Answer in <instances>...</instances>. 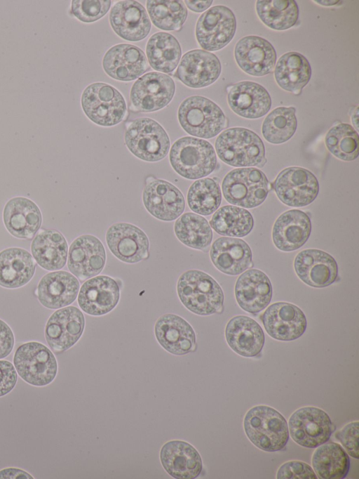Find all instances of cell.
<instances>
[{"label": "cell", "instance_id": "obj_36", "mask_svg": "<svg viewBox=\"0 0 359 479\" xmlns=\"http://www.w3.org/2000/svg\"><path fill=\"white\" fill-rule=\"evenodd\" d=\"M311 68L307 59L301 53L290 51L278 60L274 77L278 85L283 90L299 94L308 84Z\"/></svg>", "mask_w": 359, "mask_h": 479}, {"label": "cell", "instance_id": "obj_25", "mask_svg": "<svg viewBox=\"0 0 359 479\" xmlns=\"http://www.w3.org/2000/svg\"><path fill=\"white\" fill-rule=\"evenodd\" d=\"M234 294L238 306L243 310L256 315L271 302L272 286L264 272L252 268L238 277L235 284Z\"/></svg>", "mask_w": 359, "mask_h": 479}, {"label": "cell", "instance_id": "obj_17", "mask_svg": "<svg viewBox=\"0 0 359 479\" xmlns=\"http://www.w3.org/2000/svg\"><path fill=\"white\" fill-rule=\"evenodd\" d=\"M105 261L104 247L101 241L94 235H81L70 245L67 259L68 269L81 281L100 274L104 267Z\"/></svg>", "mask_w": 359, "mask_h": 479}, {"label": "cell", "instance_id": "obj_48", "mask_svg": "<svg viewBox=\"0 0 359 479\" xmlns=\"http://www.w3.org/2000/svg\"><path fill=\"white\" fill-rule=\"evenodd\" d=\"M358 426V421L351 422L335 434L348 454L357 459L359 458Z\"/></svg>", "mask_w": 359, "mask_h": 479}, {"label": "cell", "instance_id": "obj_42", "mask_svg": "<svg viewBox=\"0 0 359 479\" xmlns=\"http://www.w3.org/2000/svg\"><path fill=\"white\" fill-rule=\"evenodd\" d=\"M297 126L295 108L278 107L264 119L262 133L265 140L272 144L287 141L294 134Z\"/></svg>", "mask_w": 359, "mask_h": 479}, {"label": "cell", "instance_id": "obj_39", "mask_svg": "<svg viewBox=\"0 0 359 479\" xmlns=\"http://www.w3.org/2000/svg\"><path fill=\"white\" fill-rule=\"evenodd\" d=\"M210 225L221 235L242 237L252 230L254 219L248 210L237 206L226 205L215 211Z\"/></svg>", "mask_w": 359, "mask_h": 479}, {"label": "cell", "instance_id": "obj_47", "mask_svg": "<svg viewBox=\"0 0 359 479\" xmlns=\"http://www.w3.org/2000/svg\"><path fill=\"white\" fill-rule=\"evenodd\" d=\"M278 479H316L313 468L301 461H289L284 463L278 470Z\"/></svg>", "mask_w": 359, "mask_h": 479}, {"label": "cell", "instance_id": "obj_31", "mask_svg": "<svg viewBox=\"0 0 359 479\" xmlns=\"http://www.w3.org/2000/svg\"><path fill=\"white\" fill-rule=\"evenodd\" d=\"M210 256L219 271L229 275L241 274L252 264L250 247L239 238H217L210 248Z\"/></svg>", "mask_w": 359, "mask_h": 479}, {"label": "cell", "instance_id": "obj_22", "mask_svg": "<svg viewBox=\"0 0 359 479\" xmlns=\"http://www.w3.org/2000/svg\"><path fill=\"white\" fill-rule=\"evenodd\" d=\"M109 22L115 33L129 41L144 39L151 30V22L145 8L133 0L116 3L110 11Z\"/></svg>", "mask_w": 359, "mask_h": 479}, {"label": "cell", "instance_id": "obj_52", "mask_svg": "<svg viewBox=\"0 0 359 479\" xmlns=\"http://www.w3.org/2000/svg\"><path fill=\"white\" fill-rule=\"evenodd\" d=\"M184 2L191 11L201 13L208 9L212 1H185Z\"/></svg>", "mask_w": 359, "mask_h": 479}, {"label": "cell", "instance_id": "obj_8", "mask_svg": "<svg viewBox=\"0 0 359 479\" xmlns=\"http://www.w3.org/2000/svg\"><path fill=\"white\" fill-rule=\"evenodd\" d=\"M222 189L230 204L244 208H254L262 204L270 190L266 175L253 167L238 168L224 178Z\"/></svg>", "mask_w": 359, "mask_h": 479}, {"label": "cell", "instance_id": "obj_46", "mask_svg": "<svg viewBox=\"0 0 359 479\" xmlns=\"http://www.w3.org/2000/svg\"><path fill=\"white\" fill-rule=\"evenodd\" d=\"M111 1L74 0L71 13L83 22H93L102 18L109 11Z\"/></svg>", "mask_w": 359, "mask_h": 479}, {"label": "cell", "instance_id": "obj_10", "mask_svg": "<svg viewBox=\"0 0 359 479\" xmlns=\"http://www.w3.org/2000/svg\"><path fill=\"white\" fill-rule=\"evenodd\" d=\"M287 426L293 440L307 448L325 443L334 431L328 414L316 407H304L294 412Z\"/></svg>", "mask_w": 359, "mask_h": 479}, {"label": "cell", "instance_id": "obj_43", "mask_svg": "<svg viewBox=\"0 0 359 479\" xmlns=\"http://www.w3.org/2000/svg\"><path fill=\"white\" fill-rule=\"evenodd\" d=\"M222 202L219 183L212 178H204L194 181L189 188L187 203L194 212L208 216L215 212Z\"/></svg>", "mask_w": 359, "mask_h": 479}, {"label": "cell", "instance_id": "obj_53", "mask_svg": "<svg viewBox=\"0 0 359 479\" xmlns=\"http://www.w3.org/2000/svg\"><path fill=\"white\" fill-rule=\"evenodd\" d=\"M352 123L356 130L358 129V107H357L351 117Z\"/></svg>", "mask_w": 359, "mask_h": 479}, {"label": "cell", "instance_id": "obj_6", "mask_svg": "<svg viewBox=\"0 0 359 479\" xmlns=\"http://www.w3.org/2000/svg\"><path fill=\"white\" fill-rule=\"evenodd\" d=\"M130 152L146 162H158L168 155L170 143L168 133L154 119L140 117L132 121L124 133Z\"/></svg>", "mask_w": 359, "mask_h": 479}, {"label": "cell", "instance_id": "obj_19", "mask_svg": "<svg viewBox=\"0 0 359 479\" xmlns=\"http://www.w3.org/2000/svg\"><path fill=\"white\" fill-rule=\"evenodd\" d=\"M294 268L302 282L315 288L332 284L338 276L336 260L330 254L317 249L299 252L294 260Z\"/></svg>", "mask_w": 359, "mask_h": 479}, {"label": "cell", "instance_id": "obj_9", "mask_svg": "<svg viewBox=\"0 0 359 479\" xmlns=\"http://www.w3.org/2000/svg\"><path fill=\"white\" fill-rule=\"evenodd\" d=\"M18 374L27 383L42 387L50 384L57 373V362L53 352L37 341L19 346L13 355Z\"/></svg>", "mask_w": 359, "mask_h": 479}, {"label": "cell", "instance_id": "obj_33", "mask_svg": "<svg viewBox=\"0 0 359 479\" xmlns=\"http://www.w3.org/2000/svg\"><path fill=\"white\" fill-rule=\"evenodd\" d=\"M79 290V282L71 273L54 271L45 275L39 281L36 294L39 302L49 309H57L73 303Z\"/></svg>", "mask_w": 359, "mask_h": 479}, {"label": "cell", "instance_id": "obj_29", "mask_svg": "<svg viewBox=\"0 0 359 479\" xmlns=\"http://www.w3.org/2000/svg\"><path fill=\"white\" fill-rule=\"evenodd\" d=\"M154 333L159 344L173 355L187 354L196 347V334L192 327L179 315L161 316L155 324Z\"/></svg>", "mask_w": 359, "mask_h": 479}, {"label": "cell", "instance_id": "obj_34", "mask_svg": "<svg viewBox=\"0 0 359 479\" xmlns=\"http://www.w3.org/2000/svg\"><path fill=\"white\" fill-rule=\"evenodd\" d=\"M34 259L43 269L57 270L66 264L68 245L59 231L53 229L41 230L31 244Z\"/></svg>", "mask_w": 359, "mask_h": 479}, {"label": "cell", "instance_id": "obj_18", "mask_svg": "<svg viewBox=\"0 0 359 479\" xmlns=\"http://www.w3.org/2000/svg\"><path fill=\"white\" fill-rule=\"evenodd\" d=\"M142 202L151 215L163 221L177 219L185 208L181 191L162 179H153L147 183L142 192Z\"/></svg>", "mask_w": 359, "mask_h": 479}, {"label": "cell", "instance_id": "obj_50", "mask_svg": "<svg viewBox=\"0 0 359 479\" xmlns=\"http://www.w3.org/2000/svg\"><path fill=\"white\" fill-rule=\"evenodd\" d=\"M14 346V335L10 327L0 319V359L7 357Z\"/></svg>", "mask_w": 359, "mask_h": 479}, {"label": "cell", "instance_id": "obj_5", "mask_svg": "<svg viewBox=\"0 0 359 479\" xmlns=\"http://www.w3.org/2000/svg\"><path fill=\"white\" fill-rule=\"evenodd\" d=\"M181 127L189 135L202 138L216 136L226 126L222 109L210 99L192 96L184 99L178 109Z\"/></svg>", "mask_w": 359, "mask_h": 479}, {"label": "cell", "instance_id": "obj_41", "mask_svg": "<svg viewBox=\"0 0 359 479\" xmlns=\"http://www.w3.org/2000/svg\"><path fill=\"white\" fill-rule=\"evenodd\" d=\"M256 11L262 22L275 30L292 27L299 17L298 6L294 0L257 1Z\"/></svg>", "mask_w": 359, "mask_h": 479}, {"label": "cell", "instance_id": "obj_23", "mask_svg": "<svg viewBox=\"0 0 359 479\" xmlns=\"http://www.w3.org/2000/svg\"><path fill=\"white\" fill-rule=\"evenodd\" d=\"M102 67L111 78L130 81L140 77L148 70V65L145 54L139 47L121 44L105 53Z\"/></svg>", "mask_w": 359, "mask_h": 479}, {"label": "cell", "instance_id": "obj_14", "mask_svg": "<svg viewBox=\"0 0 359 479\" xmlns=\"http://www.w3.org/2000/svg\"><path fill=\"white\" fill-rule=\"evenodd\" d=\"M262 321L271 337L283 341L299 338L307 326L304 312L298 306L287 302L270 305L262 314Z\"/></svg>", "mask_w": 359, "mask_h": 479}, {"label": "cell", "instance_id": "obj_32", "mask_svg": "<svg viewBox=\"0 0 359 479\" xmlns=\"http://www.w3.org/2000/svg\"><path fill=\"white\" fill-rule=\"evenodd\" d=\"M225 337L229 346L237 354L252 357L258 355L264 345V334L261 326L245 315L232 317L226 324Z\"/></svg>", "mask_w": 359, "mask_h": 479}, {"label": "cell", "instance_id": "obj_20", "mask_svg": "<svg viewBox=\"0 0 359 479\" xmlns=\"http://www.w3.org/2000/svg\"><path fill=\"white\" fill-rule=\"evenodd\" d=\"M221 70L220 61L215 54L194 49L183 55L175 75L187 86L199 88L214 83Z\"/></svg>", "mask_w": 359, "mask_h": 479}, {"label": "cell", "instance_id": "obj_3", "mask_svg": "<svg viewBox=\"0 0 359 479\" xmlns=\"http://www.w3.org/2000/svg\"><path fill=\"white\" fill-rule=\"evenodd\" d=\"M215 145L219 159L232 166H262L266 162L262 139L245 128L233 127L224 131L217 138Z\"/></svg>", "mask_w": 359, "mask_h": 479}, {"label": "cell", "instance_id": "obj_30", "mask_svg": "<svg viewBox=\"0 0 359 479\" xmlns=\"http://www.w3.org/2000/svg\"><path fill=\"white\" fill-rule=\"evenodd\" d=\"M3 220L7 230L13 236L31 239L39 230L42 216L33 201L24 197H15L4 206Z\"/></svg>", "mask_w": 359, "mask_h": 479}, {"label": "cell", "instance_id": "obj_4", "mask_svg": "<svg viewBox=\"0 0 359 479\" xmlns=\"http://www.w3.org/2000/svg\"><path fill=\"white\" fill-rule=\"evenodd\" d=\"M169 160L177 173L189 180L208 176L217 166L212 145L205 140L191 136L180 138L172 144Z\"/></svg>", "mask_w": 359, "mask_h": 479}, {"label": "cell", "instance_id": "obj_1", "mask_svg": "<svg viewBox=\"0 0 359 479\" xmlns=\"http://www.w3.org/2000/svg\"><path fill=\"white\" fill-rule=\"evenodd\" d=\"M177 294L182 304L199 315L221 313L224 296L216 280L198 270H189L180 275L177 284Z\"/></svg>", "mask_w": 359, "mask_h": 479}, {"label": "cell", "instance_id": "obj_37", "mask_svg": "<svg viewBox=\"0 0 359 479\" xmlns=\"http://www.w3.org/2000/svg\"><path fill=\"white\" fill-rule=\"evenodd\" d=\"M146 54L151 67L158 72L170 73L175 70L182 56L177 39L167 32L154 34L148 40Z\"/></svg>", "mask_w": 359, "mask_h": 479}, {"label": "cell", "instance_id": "obj_21", "mask_svg": "<svg viewBox=\"0 0 359 479\" xmlns=\"http://www.w3.org/2000/svg\"><path fill=\"white\" fill-rule=\"evenodd\" d=\"M234 56L239 67L255 77L270 73L276 61L273 45L258 36H246L239 39L235 46Z\"/></svg>", "mask_w": 359, "mask_h": 479}, {"label": "cell", "instance_id": "obj_16", "mask_svg": "<svg viewBox=\"0 0 359 479\" xmlns=\"http://www.w3.org/2000/svg\"><path fill=\"white\" fill-rule=\"evenodd\" d=\"M106 242L111 252L125 263H137L149 256V239L142 230L133 224L111 225L107 230Z\"/></svg>", "mask_w": 359, "mask_h": 479}, {"label": "cell", "instance_id": "obj_44", "mask_svg": "<svg viewBox=\"0 0 359 479\" xmlns=\"http://www.w3.org/2000/svg\"><path fill=\"white\" fill-rule=\"evenodd\" d=\"M146 5L151 22L163 30H179L187 17L182 1L149 0Z\"/></svg>", "mask_w": 359, "mask_h": 479}, {"label": "cell", "instance_id": "obj_40", "mask_svg": "<svg viewBox=\"0 0 359 479\" xmlns=\"http://www.w3.org/2000/svg\"><path fill=\"white\" fill-rule=\"evenodd\" d=\"M174 230L182 243L195 249L208 248L212 240V231L208 221L191 212L184 213L178 217L174 225Z\"/></svg>", "mask_w": 359, "mask_h": 479}, {"label": "cell", "instance_id": "obj_26", "mask_svg": "<svg viewBox=\"0 0 359 479\" xmlns=\"http://www.w3.org/2000/svg\"><path fill=\"white\" fill-rule=\"evenodd\" d=\"M311 222L306 213L291 209L280 215L272 229V240L277 249L292 251L302 247L309 240Z\"/></svg>", "mask_w": 359, "mask_h": 479}, {"label": "cell", "instance_id": "obj_38", "mask_svg": "<svg viewBox=\"0 0 359 479\" xmlns=\"http://www.w3.org/2000/svg\"><path fill=\"white\" fill-rule=\"evenodd\" d=\"M312 456V465L317 475L323 479H342L350 468V459L342 447L336 442H325Z\"/></svg>", "mask_w": 359, "mask_h": 479}, {"label": "cell", "instance_id": "obj_35", "mask_svg": "<svg viewBox=\"0 0 359 479\" xmlns=\"http://www.w3.org/2000/svg\"><path fill=\"white\" fill-rule=\"evenodd\" d=\"M32 256L19 247L6 249L0 252V286L15 289L30 281L35 273Z\"/></svg>", "mask_w": 359, "mask_h": 479}, {"label": "cell", "instance_id": "obj_45", "mask_svg": "<svg viewBox=\"0 0 359 479\" xmlns=\"http://www.w3.org/2000/svg\"><path fill=\"white\" fill-rule=\"evenodd\" d=\"M325 143L328 150L341 160L353 161L358 156L359 136L348 124L332 126L325 136Z\"/></svg>", "mask_w": 359, "mask_h": 479}, {"label": "cell", "instance_id": "obj_28", "mask_svg": "<svg viewBox=\"0 0 359 479\" xmlns=\"http://www.w3.org/2000/svg\"><path fill=\"white\" fill-rule=\"evenodd\" d=\"M160 459L165 471L177 479L196 478L203 468L198 451L189 443L182 440L165 443L160 452Z\"/></svg>", "mask_w": 359, "mask_h": 479}, {"label": "cell", "instance_id": "obj_12", "mask_svg": "<svg viewBox=\"0 0 359 479\" xmlns=\"http://www.w3.org/2000/svg\"><path fill=\"white\" fill-rule=\"evenodd\" d=\"M236 29L233 13L224 6H215L204 12L196 22V37L205 51H215L226 46Z\"/></svg>", "mask_w": 359, "mask_h": 479}, {"label": "cell", "instance_id": "obj_49", "mask_svg": "<svg viewBox=\"0 0 359 479\" xmlns=\"http://www.w3.org/2000/svg\"><path fill=\"white\" fill-rule=\"evenodd\" d=\"M18 373L9 361L0 360V398L9 393L15 386Z\"/></svg>", "mask_w": 359, "mask_h": 479}, {"label": "cell", "instance_id": "obj_54", "mask_svg": "<svg viewBox=\"0 0 359 479\" xmlns=\"http://www.w3.org/2000/svg\"><path fill=\"white\" fill-rule=\"evenodd\" d=\"M316 2L318 3L320 5L323 6H330L332 5H335L336 4L339 3V1H315Z\"/></svg>", "mask_w": 359, "mask_h": 479}, {"label": "cell", "instance_id": "obj_15", "mask_svg": "<svg viewBox=\"0 0 359 479\" xmlns=\"http://www.w3.org/2000/svg\"><path fill=\"white\" fill-rule=\"evenodd\" d=\"M85 318L75 306H67L55 311L45 327L47 343L55 353L64 352L72 347L81 336Z\"/></svg>", "mask_w": 359, "mask_h": 479}, {"label": "cell", "instance_id": "obj_2", "mask_svg": "<svg viewBox=\"0 0 359 479\" xmlns=\"http://www.w3.org/2000/svg\"><path fill=\"white\" fill-rule=\"evenodd\" d=\"M243 428L251 442L266 452L283 450L289 440L285 419L277 410L266 405L250 409L244 416Z\"/></svg>", "mask_w": 359, "mask_h": 479}, {"label": "cell", "instance_id": "obj_7", "mask_svg": "<svg viewBox=\"0 0 359 479\" xmlns=\"http://www.w3.org/2000/svg\"><path fill=\"white\" fill-rule=\"evenodd\" d=\"M81 103L87 117L102 126L116 125L126 114V103L122 94L114 86L102 82L88 85L82 93Z\"/></svg>", "mask_w": 359, "mask_h": 479}, {"label": "cell", "instance_id": "obj_13", "mask_svg": "<svg viewBox=\"0 0 359 479\" xmlns=\"http://www.w3.org/2000/svg\"><path fill=\"white\" fill-rule=\"evenodd\" d=\"M175 92V84L169 75L148 72L137 79L130 92L133 107L138 112H152L167 106Z\"/></svg>", "mask_w": 359, "mask_h": 479}, {"label": "cell", "instance_id": "obj_24", "mask_svg": "<svg viewBox=\"0 0 359 479\" xmlns=\"http://www.w3.org/2000/svg\"><path fill=\"white\" fill-rule=\"evenodd\" d=\"M120 298V289L113 278L99 275L89 279L81 286L78 295L79 307L86 313L100 316L112 310Z\"/></svg>", "mask_w": 359, "mask_h": 479}, {"label": "cell", "instance_id": "obj_11", "mask_svg": "<svg viewBox=\"0 0 359 479\" xmlns=\"http://www.w3.org/2000/svg\"><path fill=\"white\" fill-rule=\"evenodd\" d=\"M278 198L285 205L302 207L312 203L319 192V183L309 170L290 166L282 170L273 182Z\"/></svg>", "mask_w": 359, "mask_h": 479}, {"label": "cell", "instance_id": "obj_27", "mask_svg": "<svg viewBox=\"0 0 359 479\" xmlns=\"http://www.w3.org/2000/svg\"><path fill=\"white\" fill-rule=\"evenodd\" d=\"M227 100L234 113L247 119L263 117L271 106V96L266 89L250 81H240L231 86Z\"/></svg>", "mask_w": 359, "mask_h": 479}, {"label": "cell", "instance_id": "obj_51", "mask_svg": "<svg viewBox=\"0 0 359 479\" xmlns=\"http://www.w3.org/2000/svg\"><path fill=\"white\" fill-rule=\"evenodd\" d=\"M33 479L28 472L18 468H6L0 471V479Z\"/></svg>", "mask_w": 359, "mask_h": 479}]
</instances>
